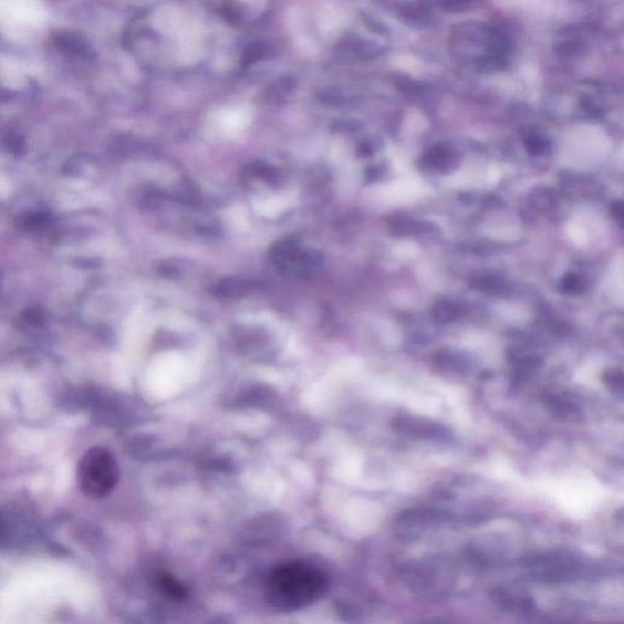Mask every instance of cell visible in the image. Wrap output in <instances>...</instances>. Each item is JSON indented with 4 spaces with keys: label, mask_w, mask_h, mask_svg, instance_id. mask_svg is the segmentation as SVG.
<instances>
[{
    "label": "cell",
    "mask_w": 624,
    "mask_h": 624,
    "mask_svg": "<svg viewBox=\"0 0 624 624\" xmlns=\"http://www.w3.org/2000/svg\"><path fill=\"white\" fill-rule=\"evenodd\" d=\"M329 578L318 567L304 560L291 561L271 572L264 595L271 607L294 612L311 606L326 594Z\"/></svg>",
    "instance_id": "obj_1"
},
{
    "label": "cell",
    "mask_w": 624,
    "mask_h": 624,
    "mask_svg": "<svg viewBox=\"0 0 624 624\" xmlns=\"http://www.w3.org/2000/svg\"><path fill=\"white\" fill-rule=\"evenodd\" d=\"M449 48L460 64L478 72L503 69L511 56V43L506 34L483 22L456 26L450 34Z\"/></svg>",
    "instance_id": "obj_2"
},
{
    "label": "cell",
    "mask_w": 624,
    "mask_h": 624,
    "mask_svg": "<svg viewBox=\"0 0 624 624\" xmlns=\"http://www.w3.org/2000/svg\"><path fill=\"white\" fill-rule=\"evenodd\" d=\"M120 479V468L112 451L96 446L85 451L77 467V483L87 497L101 499L114 492Z\"/></svg>",
    "instance_id": "obj_3"
},
{
    "label": "cell",
    "mask_w": 624,
    "mask_h": 624,
    "mask_svg": "<svg viewBox=\"0 0 624 624\" xmlns=\"http://www.w3.org/2000/svg\"><path fill=\"white\" fill-rule=\"evenodd\" d=\"M155 585L159 589V592L169 600L185 601L189 595V590L183 583L178 581L172 574L165 573V572L156 574Z\"/></svg>",
    "instance_id": "obj_4"
},
{
    "label": "cell",
    "mask_w": 624,
    "mask_h": 624,
    "mask_svg": "<svg viewBox=\"0 0 624 624\" xmlns=\"http://www.w3.org/2000/svg\"><path fill=\"white\" fill-rule=\"evenodd\" d=\"M250 282L239 280V278H229L223 280L216 288L217 295L222 296H242L250 291Z\"/></svg>",
    "instance_id": "obj_5"
},
{
    "label": "cell",
    "mask_w": 624,
    "mask_h": 624,
    "mask_svg": "<svg viewBox=\"0 0 624 624\" xmlns=\"http://www.w3.org/2000/svg\"><path fill=\"white\" fill-rule=\"evenodd\" d=\"M433 315L437 322H453L459 318L460 310L454 302H449V300H440L434 306Z\"/></svg>",
    "instance_id": "obj_6"
},
{
    "label": "cell",
    "mask_w": 624,
    "mask_h": 624,
    "mask_svg": "<svg viewBox=\"0 0 624 624\" xmlns=\"http://www.w3.org/2000/svg\"><path fill=\"white\" fill-rule=\"evenodd\" d=\"M426 160L430 166H434L437 169H444L451 160V152L448 147L438 144L429 150L426 155Z\"/></svg>",
    "instance_id": "obj_7"
},
{
    "label": "cell",
    "mask_w": 624,
    "mask_h": 624,
    "mask_svg": "<svg viewBox=\"0 0 624 624\" xmlns=\"http://www.w3.org/2000/svg\"><path fill=\"white\" fill-rule=\"evenodd\" d=\"M556 196L549 188H537L529 196V201L533 207L540 210H546L554 205Z\"/></svg>",
    "instance_id": "obj_8"
},
{
    "label": "cell",
    "mask_w": 624,
    "mask_h": 624,
    "mask_svg": "<svg viewBox=\"0 0 624 624\" xmlns=\"http://www.w3.org/2000/svg\"><path fill=\"white\" fill-rule=\"evenodd\" d=\"M524 147L532 155H544L549 150V143L544 137L537 133H530L524 138Z\"/></svg>",
    "instance_id": "obj_9"
},
{
    "label": "cell",
    "mask_w": 624,
    "mask_h": 624,
    "mask_svg": "<svg viewBox=\"0 0 624 624\" xmlns=\"http://www.w3.org/2000/svg\"><path fill=\"white\" fill-rule=\"evenodd\" d=\"M478 0H438V6L448 12H464L477 6Z\"/></svg>",
    "instance_id": "obj_10"
},
{
    "label": "cell",
    "mask_w": 624,
    "mask_h": 624,
    "mask_svg": "<svg viewBox=\"0 0 624 624\" xmlns=\"http://www.w3.org/2000/svg\"><path fill=\"white\" fill-rule=\"evenodd\" d=\"M561 288L566 294L570 295H576L581 294L584 291V283L579 275L574 273H568L562 278L561 282Z\"/></svg>",
    "instance_id": "obj_11"
},
{
    "label": "cell",
    "mask_w": 624,
    "mask_h": 624,
    "mask_svg": "<svg viewBox=\"0 0 624 624\" xmlns=\"http://www.w3.org/2000/svg\"><path fill=\"white\" fill-rule=\"evenodd\" d=\"M419 229V225L417 222H415L413 220H397L395 223L393 225V231H395L397 234L399 236H405V234H413V233L418 232Z\"/></svg>",
    "instance_id": "obj_12"
},
{
    "label": "cell",
    "mask_w": 624,
    "mask_h": 624,
    "mask_svg": "<svg viewBox=\"0 0 624 624\" xmlns=\"http://www.w3.org/2000/svg\"><path fill=\"white\" fill-rule=\"evenodd\" d=\"M48 221V216L44 214H30L22 218V223L26 228L42 227Z\"/></svg>",
    "instance_id": "obj_13"
},
{
    "label": "cell",
    "mask_w": 624,
    "mask_h": 624,
    "mask_svg": "<svg viewBox=\"0 0 624 624\" xmlns=\"http://www.w3.org/2000/svg\"><path fill=\"white\" fill-rule=\"evenodd\" d=\"M605 382L608 386H612L614 389L622 386V372L617 368H611V370L605 372Z\"/></svg>",
    "instance_id": "obj_14"
},
{
    "label": "cell",
    "mask_w": 624,
    "mask_h": 624,
    "mask_svg": "<svg viewBox=\"0 0 624 624\" xmlns=\"http://www.w3.org/2000/svg\"><path fill=\"white\" fill-rule=\"evenodd\" d=\"M476 287L477 289H481V291H497L500 289L501 284L499 283V280H497V278L486 277V278H481V280H477Z\"/></svg>",
    "instance_id": "obj_15"
},
{
    "label": "cell",
    "mask_w": 624,
    "mask_h": 624,
    "mask_svg": "<svg viewBox=\"0 0 624 624\" xmlns=\"http://www.w3.org/2000/svg\"><path fill=\"white\" fill-rule=\"evenodd\" d=\"M611 215L616 222H618L622 226L624 216V207L622 201H616L612 207H611Z\"/></svg>",
    "instance_id": "obj_16"
}]
</instances>
